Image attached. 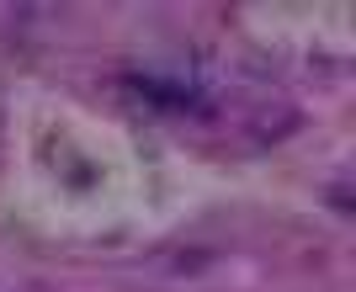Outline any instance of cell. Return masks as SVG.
Segmentation results:
<instances>
[{
	"label": "cell",
	"mask_w": 356,
	"mask_h": 292,
	"mask_svg": "<svg viewBox=\"0 0 356 292\" xmlns=\"http://www.w3.org/2000/svg\"><path fill=\"white\" fill-rule=\"evenodd\" d=\"M303 117L293 112L287 102H271V106H261V112L250 117V128H255V138H287V133L298 128Z\"/></svg>",
	"instance_id": "6da1fadb"
},
{
	"label": "cell",
	"mask_w": 356,
	"mask_h": 292,
	"mask_svg": "<svg viewBox=\"0 0 356 292\" xmlns=\"http://www.w3.org/2000/svg\"><path fill=\"white\" fill-rule=\"evenodd\" d=\"M213 261H218L213 250H176V255L165 261V271H176V277H197V271H208Z\"/></svg>",
	"instance_id": "7a4b0ae2"
}]
</instances>
